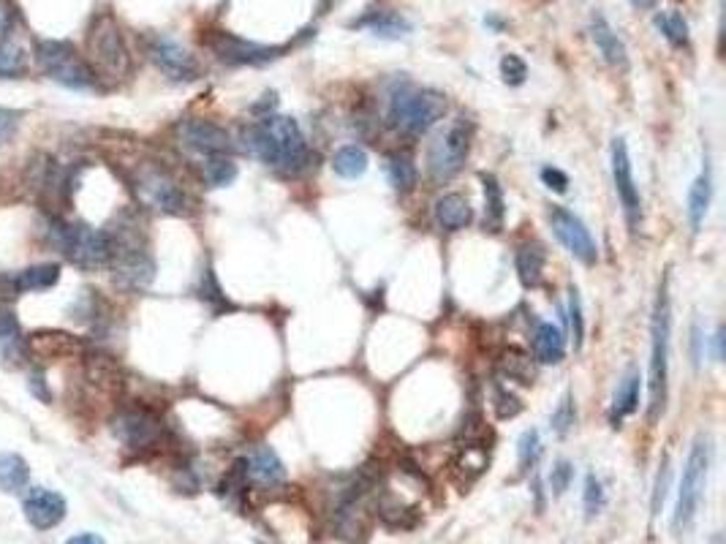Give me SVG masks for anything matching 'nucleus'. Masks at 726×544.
Here are the masks:
<instances>
[{
	"label": "nucleus",
	"instance_id": "11",
	"mask_svg": "<svg viewBox=\"0 0 726 544\" xmlns=\"http://www.w3.org/2000/svg\"><path fill=\"white\" fill-rule=\"evenodd\" d=\"M612 180H615V191H618L626 224H629L631 232H637L639 224H642V199H639V188L634 183V166H631L629 145H626L623 136H618L612 142Z\"/></svg>",
	"mask_w": 726,
	"mask_h": 544
},
{
	"label": "nucleus",
	"instance_id": "15",
	"mask_svg": "<svg viewBox=\"0 0 726 544\" xmlns=\"http://www.w3.org/2000/svg\"><path fill=\"white\" fill-rule=\"evenodd\" d=\"M150 60L155 66L164 71L166 77L175 79V82H191L199 77V63L196 58L175 39H166V36H155L150 41Z\"/></svg>",
	"mask_w": 726,
	"mask_h": 544
},
{
	"label": "nucleus",
	"instance_id": "49",
	"mask_svg": "<svg viewBox=\"0 0 726 544\" xmlns=\"http://www.w3.org/2000/svg\"><path fill=\"white\" fill-rule=\"evenodd\" d=\"M66 544H104V539L96 534H79V536H71Z\"/></svg>",
	"mask_w": 726,
	"mask_h": 544
},
{
	"label": "nucleus",
	"instance_id": "45",
	"mask_svg": "<svg viewBox=\"0 0 726 544\" xmlns=\"http://www.w3.org/2000/svg\"><path fill=\"white\" fill-rule=\"evenodd\" d=\"M542 183L555 191V194H566L569 191V177L563 175L561 169H555V166H544L542 169Z\"/></svg>",
	"mask_w": 726,
	"mask_h": 544
},
{
	"label": "nucleus",
	"instance_id": "33",
	"mask_svg": "<svg viewBox=\"0 0 726 544\" xmlns=\"http://www.w3.org/2000/svg\"><path fill=\"white\" fill-rule=\"evenodd\" d=\"M656 28L661 30V36H664L672 47H686L688 44V22L680 11L669 9L656 14Z\"/></svg>",
	"mask_w": 726,
	"mask_h": 544
},
{
	"label": "nucleus",
	"instance_id": "22",
	"mask_svg": "<svg viewBox=\"0 0 726 544\" xmlns=\"http://www.w3.org/2000/svg\"><path fill=\"white\" fill-rule=\"evenodd\" d=\"M433 210H436V224L444 232H460L474 221V207L463 194H444Z\"/></svg>",
	"mask_w": 726,
	"mask_h": 544
},
{
	"label": "nucleus",
	"instance_id": "51",
	"mask_svg": "<svg viewBox=\"0 0 726 544\" xmlns=\"http://www.w3.org/2000/svg\"><path fill=\"white\" fill-rule=\"evenodd\" d=\"M272 544H275V542H272Z\"/></svg>",
	"mask_w": 726,
	"mask_h": 544
},
{
	"label": "nucleus",
	"instance_id": "29",
	"mask_svg": "<svg viewBox=\"0 0 726 544\" xmlns=\"http://www.w3.org/2000/svg\"><path fill=\"white\" fill-rule=\"evenodd\" d=\"M387 177L397 194H411L417 188V166L408 153H389L387 156Z\"/></svg>",
	"mask_w": 726,
	"mask_h": 544
},
{
	"label": "nucleus",
	"instance_id": "13",
	"mask_svg": "<svg viewBox=\"0 0 726 544\" xmlns=\"http://www.w3.org/2000/svg\"><path fill=\"white\" fill-rule=\"evenodd\" d=\"M115 436L128 449H150L161 444L164 425L147 408H126V411H120L115 417Z\"/></svg>",
	"mask_w": 726,
	"mask_h": 544
},
{
	"label": "nucleus",
	"instance_id": "17",
	"mask_svg": "<svg viewBox=\"0 0 726 544\" xmlns=\"http://www.w3.org/2000/svg\"><path fill=\"white\" fill-rule=\"evenodd\" d=\"M242 466H245V476H248V485L256 487H278L286 479V468L283 460L275 455V449L267 444H256V447L242 457Z\"/></svg>",
	"mask_w": 726,
	"mask_h": 544
},
{
	"label": "nucleus",
	"instance_id": "10",
	"mask_svg": "<svg viewBox=\"0 0 726 544\" xmlns=\"http://www.w3.org/2000/svg\"><path fill=\"white\" fill-rule=\"evenodd\" d=\"M207 47L213 49V55L229 66H264L278 60L286 52V47H267V44H256V41L240 39L234 33L218 30L207 36Z\"/></svg>",
	"mask_w": 726,
	"mask_h": 544
},
{
	"label": "nucleus",
	"instance_id": "18",
	"mask_svg": "<svg viewBox=\"0 0 726 544\" xmlns=\"http://www.w3.org/2000/svg\"><path fill=\"white\" fill-rule=\"evenodd\" d=\"M28 357V338L22 335L20 321L14 313L0 308V362L6 368H20Z\"/></svg>",
	"mask_w": 726,
	"mask_h": 544
},
{
	"label": "nucleus",
	"instance_id": "23",
	"mask_svg": "<svg viewBox=\"0 0 726 544\" xmlns=\"http://www.w3.org/2000/svg\"><path fill=\"white\" fill-rule=\"evenodd\" d=\"M533 354L542 365H558L566 357V335L552 321H542L533 332Z\"/></svg>",
	"mask_w": 726,
	"mask_h": 544
},
{
	"label": "nucleus",
	"instance_id": "32",
	"mask_svg": "<svg viewBox=\"0 0 726 544\" xmlns=\"http://www.w3.org/2000/svg\"><path fill=\"white\" fill-rule=\"evenodd\" d=\"M202 177L207 185L223 188V185H229L237 177V164L229 156H204Z\"/></svg>",
	"mask_w": 726,
	"mask_h": 544
},
{
	"label": "nucleus",
	"instance_id": "19",
	"mask_svg": "<svg viewBox=\"0 0 726 544\" xmlns=\"http://www.w3.org/2000/svg\"><path fill=\"white\" fill-rule=\"evenodd\" d=\"M710 202H713V172H710V161L705 158V166L699 177L691 183L688 188V202H686V213H688V224H691V232L697 234L702 229L707 218V210H710Z\"/></svg>",
	"mask_w": 726,
	"mask_h": 544
},
{
	"label": "nucleus",
	"instance_id": "3",
	"mask_svg": "<svg viewBox=\"0 0 726 544\" xmlns=\"http://www.w3.org/2000/svg\"><path fill=\"white\" fill-rule=\"evenodd\" d=\"M446 115V96L430 88L400 85L389 93V126L406 136H419Z\"/></svg>",
	"mask_w": 726,
	"mask_h": 544
},
{
	"label": "nucleus",
	"instance_id": "28",
	"mask_svg": "<svg viewBox=\"0 0 726 544\" xmlns=\"http://www.w3.org/2000/svg\"><path fill=\"white\" fill-rule=\"evenodd\" d=\"M30 468L28 460L14 452L0 455V490L3 493H22L28 487Z\"/></svg>",
	"mask_w": 726,
	"mask_h": 544
},
{
	"label": "nucleus",
	"instance_id": "40",
	"mask_svg": "<svg viewBox=\"0 0 726 544\" xmlns=\"http://www.w3.org/2000/svg\"><path fill=\"white\" fill-rule=\"evenodd\" d=\"M569 321H572V335H574V349H582V340H585V316H582V302L577 289L569 294Z\"/></svg>",
	"mask_w": 726,
	"mask_h": 544
},
{
	"label": "nucleus",
	"instance_id": "9",
	"mask_svg": "<svg viewBox=\"0 0 726 544\" xmlns=\"http://www.w3.org/2000/svg\"><path fill=\"white\" fill-rule=\"evenodd\" d=\"M136 191L142 196V202L158 213L183 215L188 210V196H185L183 185L161 166H142L139 175H136Z\"/></svg>",
	"mask_w": 726,
	"mask_h": 544
},
{
	"label": "nucleus",
	"instance_id": "5",
	"mask_svg": "<svg viewBox=\"0 0 726 544\" xmlns=\"http://www.w3.org/2000/svg\"><path fill=\"white\" fill-rule=\"evenodd\" d=\"M52 243L58 245V251L66 256L68 262L85 270H98L107 267L112 259V240L109 232L93 229L88 224H63L55 221L52 224Z\"/></svg>",
	"mask_w": 726,
	"mask_h": 544
},
{
	"label": "nucleus",
	"instance_id": "43",
	"mask_svg": "<svg viewBox=\"0 0 726 544\" xmlns=\"http://www.w3.org/2000/svg\"><path fill=\"white\" fill-rule=\"evenodd\" d=\"M669 476H672V466H669V460L664 457V463H661L659 474H656L653 501H650V509H653V515H659L661 506H664V498H667V490H669Z\"/></svg>",
	"mask_w": 726,
	"mask_h": 544
},
{
	"label": "nucleus",
	"instance_id": "38",
	"mask_svg": "<svg viewBox=\"0 0 726 544\" xmlns=\"http://www.w3.org/2000/svg\"><path fill=\"white\" fill-rule=\"evenodd\" d=\"M25 71V52L11 41L0 44V77H17Z\"/></svg>",
	"mask_w": 726,
	"mask_h": 544
},
{
	"label": "nucleus",
	"instance_id": "12",
	"mask_svg": "<svg viewBox=\"0 0 726 544\" xmlns=\"http://www.w3.org/2000/svg\"><path fill=\"white\" fill-rule=\"evenodd\" d=\"M550 224L555 237L561 240L563 248L572 253L577 262H582L585 267H593V264L599 262V248L593 243L588 226L582 224L572 210H566V207H552Z\"/></svg>",
	"mask_w": 726,
	"mask_h": 544
},
{
	"label": "nucleus",
	"instance_id": "20",
	"mask_svg": "<svg viewBox=\"0 0 726 544\" xmlns=\"http://www.w3.org/2000/svg\"><path fill=\"white\" fill-rule=\"evenodd\" d=\"M591 39L599 49V55L604 58V63H610L612 68H626L629 66V52H626V44L620 39L618 33L612 30V25L601 14H596L591 20Z\"/></svg>",
	"mask_w": 726,
	"mask_h": 544
},
{
	"label": "nucleus",
	"instance_id": "16",
	"mask_svg": "<svg viewBox=\"0 0 726 544\" xmlns=\"http://www.w3.org/2000/svg\"><path fill=\"white\" fill-rule=\"evenodd\" d=\"M22 509H25V517H28L33 528L49 531V528H55V525L66 520L68 504L66 498L55 493V490L33 487V490H28L25 501H22Z\"/></svg>",
	"mask_w": 726,
	"mask_h": 544
},
{
	"label": "nucleus",
	"instance_id": "14",
	"mask_svg": "<svg viewBox=\"0 0 726 544\" xmlns=\"http://www.w3.org/2000/svg\"><path fill=\"white\" fill-rule=\"evenodd\" d=\"M177 139H180V145L194 150L199 156H229V150H232V136L226 134V128L213 120H199V117L180 120Z\"/></svg>",
	"mask_w": 726,
	"mask_h": 544
},
{
	"label": "nucleus",
	"instance_id": "31",
	"mask_svg": "<svg viewBox=\"0 0 726 544\" xmlns=\"http://www.w3.org/2000/svg\"><path fill=\"white\" fill-rule=\"evenodd\" d=\"M484 183V224L490 226L493 232H498L504 226V215H506V199H504V188L498 183L495 175H482Z\"/></svg>",
	"mask_w": 726,
	"mask_h": 544
},
{
	"label": "nucleus",
	"instance_id": "41",
	"mask_svg": "<svg viewBox=\"0 0 726 544\" xmlns=\"http://www.w3.org/2000/svg\"><path fill=\"white\" fill-rule=\"evenodd\" d=\"M501 77L509 85H523L525 77H528V66L520 55H504L501 58Z\"/></svg>",
	"mask_w": 726,
	"mask_h": 544
},
{
	"label": "nucleus",
	"instance_id": "39",
	"mask_svg": "<svg viewBox=\"0 0 726 544\" xmlns=\"http://www.w3.org/2000/svg\"><path fill=\"white\" fill-rule=\"evenodd\" d=\"M574 482V466L569 460H558L550 471V493L555 498H561Z\"/></svg>",
	"mask_w": 726,
	"mask_h": 544
},
{
	"label": "nucleus",
	"instance_id": "37",
	"mask_svg": "<svg viewBox=\"0 0 726 544\" xmlns=\"http://www.w3.org/2000/svg\"><path fill=\"white\" fill-rule=\"evenodd\" d=\"M504 370H506V376H509V379L523 381V384H531V381H533L531 357H525L523 351H517V349L506 351Z\"/></svg>",
	"mask_w": 726,
	"mask_h": 544
},
{
	"label": "nucleus",
	"instance_id": "42",
	"mask_svg": "<svg viewBox=\"0 0 726 544\" xmlns=\"http://www.w3.org/2000/svg\"><path fill=\"white\" fill-rule=\"evenodd\" d=\"M495 411H498V417L501 419H512L517 417L520 411H523V403H520V398H514L512 392H506L501 384L495 387Z\"/></svg>",
	"mask_w": 726,
	"mask_h": 544
},
{
	"label": "nucleus",
	"instance_id": "34",
	"mask_svg": "<svg viewBox=\"0 0 726 544\" xmlns=\"http://www.w3.org/2000/svg\"><path fill=\"white\" fill-rule=\"evenodd\" d=\"M539 455H542V436H539V430H525L520 441H517V463H520V471L528 474L539 463Z\"/></svg>",
	"mask_w": 726,
	"mask_h": 544
},
{
	"label": "nucleus",
	"instance_id": "36",
	"mask_svg": "<svg viewBox=\"0 0 726 544\" xmlns=\"http://www.w3.org/2000/svg\"><path fill=\"white\" fill-rule=\"evenodd\" d=\"M574 422H577V408H574V398L572 392H566L558 403V408L552 411V430L558 433V436H569V430L574 428Z\"/></svg>",
	"mask_w": 726,
	"mask_h": 544
},
{
	"label": "nucleus",
	"instance_id": "25",
	"mask_svg": "<svg viewBox=\"0 0 726 544\" xmlns=\"http://www.w3.org/2000/svg\"><path fill=\"white\" fill-rule=\"evenodd\" d=\"M639 387H642L639 370L631 368L629 373L623 376V381H620L618 392H615V400H612V422H615V428L639 408Z\"/></svg>",
	"mask_w": 726,
	"mask_h": 544
},
{
	"label": "nucleus",
	"instance_id": "50",
	"mask_svg": "<svg viewBox=\"0 0 726 544\" xmlns=\"http://www.w3.org/2000/svg\"><path fill=\"white\" fill-rule=\"evenodd\" d=\"M653 3H656V0H631V6H634V9H650Z\"/></svg>",
	"mask_w": 726,
	"mask_h": 544
},
{
	"label": "nucleus",
	"instance_id": "4",
	"mask_svg": "<svg viewBox=\"0 0 726 544\" xmlns=\"http://www.w3.org/2000/svg\"><path fill=\"white\" fill-rule=\"evenodd\" d=\"M710 466H713V444H710L707 433H699L688 449L686 466H683V476H680L678 504H675V515H672V531L678 536L686 534L697 520L699 506H702L707 490Z\"/></svg>",
	"mask_w": 726,
	"mask_h": 544
},
{
	"label": "nucleus",
	"instance_id": "6",
	"mask_svg": "<svg viewBox=\"0 0 726 544\" xmlns=\"http://www.w3.org/2000/svg\"><path fill=\"white\" fill-rule=\"evenodd\" d=\"M88 58L93 74H101L104 79H123L131 71V52L126 47V39L109 14H101L90 25Z\"/></svg>",
	"mask_w": 726,
	"mask_h": 544
},
{
	"label": "nucleus",
	"instance_id": "21",
	"mask_svg": "<svg viewBox=\"0 0 726 544\" xmlns=\"http://www.w3.org/2000/svg\"><path fill=\"white\" fill-rule=\"evenodd\" d=\"M354 28H368L373 36H378V39L397 41L411 33V22H408L400 11L378 9V11H368L362 20L354 22Z\"/></svg>",
	"mask_w": 726,
	"mask_h": 544
},
{
	"label": "nucleus",
	"instance_id": "1",
	"mask_svg": "<svg viewBox=\"0 0 726 544\" xmlns=\"http://www.w3.org/2000/svg\"><path fill=\"white\" fill-rule=\"evenodd\" d=\"M245 150L262 164L275 169L283 177L302 175L310 166L308 139L297 120L283 115H267L251 128H245Z\"/></svg>",
	"mask_w": 726,
	"mask_h": 544
},
{
	"label": "nucleus",
	"instance_id": "46",
	"mask_svg": "<svg viewBox=\"0 0 726 544\" xmlns=\"http://www.w3.org/2000/svg\"><path fill=\"white\" fill-rule=\"evenodd\" d=\"M11 30H14V11H11L9 6L0 0V44H3V41H9Z\"/></svg>",
	"mask_w": 726,
	"mask_h": 544
},
{
	"label": "nucleus",
	"instance_id": "48",
	"mask_svg": "<svg viewBox=\"0 0 726 544\" xmlns=\"http://www.w3.org/2000/svg\"><path fill=\"white\" fill-rule=\"evenodd\" d=\"M713 357H716V362H724V330L721 327L713 335Z\"/></svg>",
	"mask_w": 726,
	"mask_h": 544
},
{
	"label": "nucleus",
	"instance_id": "7",
	"mask_svg": "<svg viewBox=\"0 0 726 544\" xmlns=\"http://www.w3.org/2000/svg\"><path fill=\"white\" fill-rule=\"evenodd\" d=\"M36 58H39L41 68L58 85H66V88L74 90H85L96 85V74H93L88 60L79 58L77 49L66 44V41H41Z\"/></svg>",
	"mask_w": 726,
	"mask_h": 544
},
{
	"label": "nucleus",
	"instance_id": "8",
	"mask_svg": "<svg viewBox=\"0 0 726 544\" xmlns=\"http://www.w3.org/2000/svg\"><path fill=\"white\" fill-rule=\"evenodd\" d=\"M468 153H471V126L465 120H457L430 145L427 172L436 183H446L463 169Z\"/></svg>",
	"mask_w": 726,
	"mask_h": 544
},
{
	"label": "nucleus",
	"instance_id": "35",
	"mask_svg": "<svg viewBox=\"0 0 726 544\" xmlns=\"http://www.w3.org/2000/svg\"><path fill=\"white\" fill-rule=\"evenodd\" d=\"M582 506H585V517L593 520L596 515H601V509L607 506V493H604V485L596 474L585 476V490H582Z\"/></svg>",
	"mask_w": 726,
	"mask_h": 544
},
{
	"label": "nucleus",
	"instance_id": "24",
	"mask_svg": "<svg viewBox=\"0 0 726 544\" xmlns=\"http://www.w3.org/2000/svg\"><path fill=\"white\" fill-rule=\"evenodd\" d=\"M514 264H517V275L520 281L528 289H536L544 278V264H547V253L539 243H523L517 248V256H514Z\"/></svg>",
	"mask_w": 726,
	"mask_h": 544
},
{
	"label": "nucleus",
	"instance_id": "27",
	"mask_svg": "<svg viewBox=\"0 0 726 544\" xmlns=\"http://www.w3.org/2000/svg\"><path fill=\"white\" fill-rule=\"evenodd\" d=\"M487 466H490V449L484 444H465L455 457V474L463 482H474L476 476L487 471Z\"/></svg>",
	"mask_w": 726,
	"mask_h": 544
},
{
	"label": "nucleus",
	"instance_id": "30",
	"mask_svg": "<svg viewBox=\"0 0 726 544\" xmlns=\"http://www.w3.org/2000/svg\"><path fill=\"white\" fill-rule=\"evenodd\" d=\"M332 169L343 180H357L368 172V153L359 145H343L332 156Z\"/></svg>",
	"mask_w": 726,
	"mask_h": 544
},
{
	"label": "nucleus",
	"instance_id": "2",
	"mask_svg": "<svg viewBox=\"0 0 726 544\" xmlns=\"http://www.w3.org/2000/svg\"><path fill=\"white\" fill-rule=\"evenodd\" d=\"M669 335H672V305H669V289L667 281H664L659 289V297H656L653 319H650V370H648L650 422H656V419L664 414V408H667Z\"/></svg>",
	"mask_w": 726,
	"mask_h": 544
},
{
	"label": "nucleus",
	"instance_id": "26",
	"mask_svg": "<svg viewBox=\"0 0 726 544\" xmlns=\"http://www.w3.org/2000/svg\"><path fill=\"white\" fill-rule=\"evenodd\" d=\"M60 278V267L58 264H33L28 270H22L11 286L14 292L25 294V292H44V289H52Z\"/></svg>",
	"mask_w": 726,
	"mask_h": 544
},
{
	"label": "nucleus",
	"instance_id": "44",
	"mask_svg": "<svg viewBox=\"0 0 726 544\" xmlns=\"http://www.w3.org/2000/svg\"><path fill=\"white\" fill-rule=\"evenodd\" d=\"M20 120H22L20 112H14V109H0V145H9L11 139H14L17 128H20Z\"/></svg>",
	"mask_w": 726,
	"mask_h": 544
},
{
	"label": "nucleus",
	"instance_id": "47",
	"mask_svg": "<svg viewBox=\"0 0 726 544\" xmlns=\"http://www.w3.org/2000/svg\"><path fill=\"white\" fill-rule=\"evenodd\" d=\"M691 351H694V365H699L702 354H705V338H702V330H699V324H694V327H691Z\"/></svg>",
	"mask_w": 726,
	"mask_h": 544
}]
</instances>
